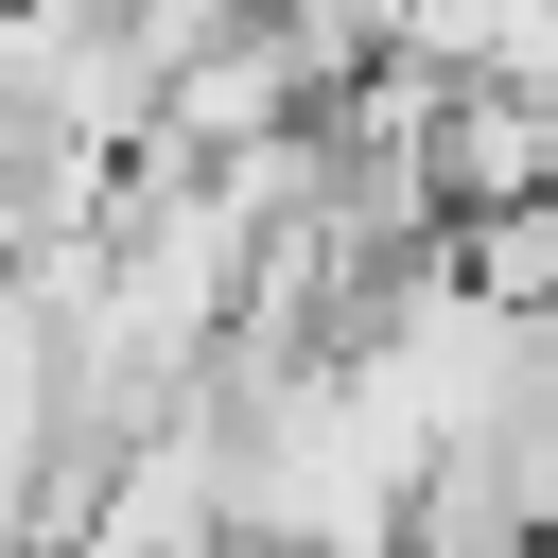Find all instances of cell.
<instances>
[{
  "instance_id": "1",
  "label": "cell",
  "mask_w": 558,
  "mask_h": 558,
  "mask_svg": "<svg viewBox=\"0 0 558 558\" xmlns=\"http://www.w3.org/2000/svg\"><path fill=\"white\" fill-rule=\"evenodd\" d=\"M418 174H436V227L541 209V192H558V87H506V70H418Z\"/></svg>"
}]
</instances>
